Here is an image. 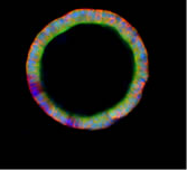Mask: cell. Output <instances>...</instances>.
Returning a JSON list of instances; mask_svg holds the SVG:
<instances>
[{
    "instance_id": "cell-4",
    "label": "cell",
    "mask_w": 187,
    "mask_h": 170,
    "mask_svg": "<svg viewBox=\"0 0 187 170\" xmlns=\"http://www.w3.org/2000/svg\"><path fill=\"white\" fill-rule=\"evenodd\" d=\"M27 66H39V62L35 61V59H31V58H28V61H27Z\"/></svg>"
},
{
    "instance_id": "cell-2",
    "label": "cell",
    "mask_w": 187,
    "mask_h": 170,
    "mask_svg": "<svg viewBox=\"0 0 187 170\" xmlns=\"http://www.w3.org/2000/svg\"><path fill=\"white\" fill-rule=\"evenodd\" d=\"M136 77H142V78L148 79V72H144V71H137Z\"/></svg>"
},
{
    "instance_id": "cell-3",
    "label": "cell",
    "mask_w": 187,
    "mask_h": 170,
    "mask_svg": "<svg viewBox=\"0 0 187 170\" xmlns=\"http://www.w3.org/2000/svg\"><path fill=\"white\" fill-rule=\"evenodd\" d=\"M126 101L128 102V103H131V104H134V105H136V104L139 102V100L137 99L136 96H128L126 99Z\"/></svg>"
},
{
    "instance_id": "cell-1",
    "label": "cell",
    "mask_w": 187,
    "mask_h": 170,
    "mask_svg": "<svg viewBox=\"0 0 187 170\" xmlns=\"http://www.w3.org/2000/svg\"><path fill=\"white\" fill-rule=\"evenodd\" d=\"M41 56H42V55H38L37 53H35V52L30 51V52H29V55H28V58L35 59V61H37V62H41Z\"/></svg>"
},
{
    "instance_id": "cell-7",
    "label": "cell",
    "mask_w": 187,
    "mask_h": 170,
    "mask_svg": "<svg viewBox=\"0 0 187 170\" xmlns=\"http://www.w3.org/2000/svg\"><path fill=\"white\" fill-rule=\"evenodd\" d=\"M80 14H81V17H85L86 16V9H81V10H80Z\"/></svg>"
},
{
    "instance_id": "cell-5",
    "label": "cell",
    "mask_w": 187,
    "mask_h": 170,
    "mask_svg": "<svg viewBox=\"0 0 187 170\" xmlns=\"http://www.w3.org/2000/svg\"><path fill=\"white\" fill-rule=\"evenodd\" d=\"M48 102H49V99L48 97H46V99L44 100V101H42V102H39V105H41V107H45L46 105H48Z\"/></svg>"
},
{
    "instance_id": "cell-8",
    "label": "cell",
    "mask_w": 187,
    "mask_h": 170,
    "mask_svg": "<svg viewBox=\"0 0 187 170\" xmlns=\"http://www.w3.org/2000/svg\"><path fill=\"white\" fill-rule=\"evenodd\" d=\"M93 123H94L93 117H90V119H88V125H89V128H90V125H92Z\"/></svg>"
},
{
    "instance_id": "cell-6",
    "label": "cell",
    "mask_w": 187,
    "mask_h": 170,
    "mask_svg": "<svg viewBox=\"0 0 187 170\" xmlns=\"http://www.w3.org/2000/svg\"><path fill=\"white\" fill-rule=\"evenodd\" d=\"M79 129H83V123H82V119L81 117H77V126Z\"/></svg>"
}]
</instances>
